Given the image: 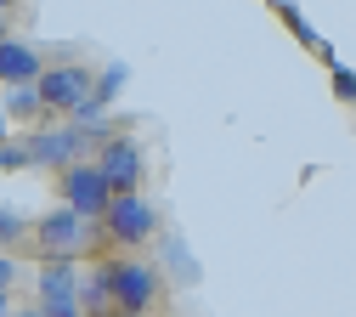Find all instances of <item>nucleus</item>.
<instances>
[{"instance_id":"obj_1","label":"nucleus","mask_w":356,"mask_h":317,"mask_svg":"<svg viewBox=\"0 0 356 317\" xmlns=\"http://www.w3.org/2000/svg\"><path fill=\"white\" fill-rule=\"evenodd\" d=\"M97 226H102V238L113 244V255H142V249H147V244L164 233L159 204H153L147 193H119Z\"/></svg>"},{"instance_id":"obj_2","label":"nucleus","mask_w":356,"mask_h":317,"mask_svg":"<svg viewBox=\"0 0 356 317\" xmlns=\"http://www.w3.org/2000/svg\"><path fill=\"white\" fill-rule=\"evenodd\" d=\"M108 284H113V311L153 317L164 306V272L147 255H108Z\"/></svg>"},{"instance_id":"obj_3","label":"nucleus","mask_w":356,"mask_h":317,"mask_svg":"<svg viewBox=\"0 0 356 317\" xmlns=\"http://www.w3.org/2000/svg\"><path fill=\"white\" fill-rule=\"evenodd\" d=\"M23 148H29V164L34 170H68L79 159H91V142H85V130L79 125H51V119H40L34 130H23Z\"/></svg>"},{"instance_id":"obj_4","label":"nucleus","mask_w":356,"mask_h":317,"mask_svg":"<svg viewBox=\"0 0 356 317\" xmlns=\"http://www.w3.org/2000/svg\"><path fill=\"white\" fill-rule=\"evenodd\" d=\"M91 164L102 170V181L113 187V199H119V193H142V181H147V148H142L130 130H113L108 142L91 153Z\"/></svg>"},{"instance_id":"obj_5","label":"nucleus","mask_w":356,"mask_h":317,"mask_svg":"<svg viewBox=\"0 0 356 317\" xmlns=\"http://www.w3.org/2000/svg\"><path fill=\"white\" fill-rule=\"evenodd\" d=\"M91 63H46V74L34 79L40 91V108H46V119H68L85 97H91Z\"/></svg>"},{"instance_id":"obj_6","label":"nucleus","mask_w":356,"mask_h":317,"mask_svg":"<svg viewBox=\"0 0 356 317\" xmlns=\"http://www.w3.org/2000/svg\"><path fill=\"white\" fill-rule=\"evenodd\" d=\"M29 238L46 249V255H85L91 238H97V226L85 221V215H74L68 204H57V210H46V215L29 221Z\"/></svg>"},{"instance_id":"obj_7","label":"nucleus","mask_w":356,"mask_h":317,"mask_svg":"<svg viewBox=\"0 0 356 317\" xmlns=\"http://www.w3.org/2000/svg\"><path fill=\"white\" fill-rule=\"evenodd\" d=\"M57 193H63V204L74 210V215H85V221H102L108 215V204H113V187L102 181V170L91 164V159H79V164H68L63 176H57Z\"/></svg>"},{"instance_id":"obj_8","label":"nucleus","mask_w":356,"mask_h":317,"mask_svg":"<svg viewBox=\"0 0 356 317\" xmlns=\"http://www.w3.org/2000/svg\"><path fill=\"white\" fill-rule=\"evenodd\" d=\"M79 255H40L34 266V306H57V300H79Z\"/></svg>"},{"instance_id":"obj_9","label":"nucleus","mask_w":356,"mask_h":317,"mask_svg":"<svg viewBox=\"0 0 356 317\" xmlns=\"http://www.w3.org/2000/svg\"><path fill=\"white\" fill-rule=\"evenodd\" d=\"M40 74H46V52H40L34 40H0V91L6 85H34Z\"/></svg>"},{"instance_id":"obj_10","label":"nucleus","mask_w":356,"mask_h":317,"mask_svg":"<svg viewBox=\"0 0 356 317\" xmlns=\"http://www.w3.org/2000/svg\"><path fill=\"white\" fill-rule=\"evenodd\" d=\"M159 255L164 261H153L159 272H164V278H175V284H198V261H193V244L181 238V233H159Z\"/></svg>"},{"instance_id":"obj_11","label":"nucleus","mask_w":356,"mask_h":317,"mask_svg":"<svg viewBox=\"0 0 356 317\" xmlns=\"http://www.w3.org/2000/svg\"><path fill=\"white\" fill-rule=\"evenodd\" d=\"M79 306H85V317H108L113 311V284H108V255L102 261H91L79 272Z\"/></svg>"},{"instance_id":"obj_12","label":"nucleus","mask_w":356,"mask_h":317,"mask_svg":"<svg viewBox=\"0 0 356 317\" xmlns=\"http://www.w3.org/2000/svg\"><path fill=\"white\" fill-rule=\"evenodd\" d=\"M0 114H6L12 119V130L17 125H40V119H46V108H40V91L34 85H6V91H0Z\"/></svg>"},{"instance_id":"obj_13","label":"nucleus","mask_w":356,"mask_h":317,"mask_svg":"<svg viewBox=\"0 0 356 317\" xmlns=\"http://www.w3.org/2000/svg\"><path fill=\"white\" fill-rule=\"evenodd\" d=\"M272 6H277V17H283V23H289V34H294V40H300V45H305V52H317V57H323V52H328V40H323V34H317V29H311V17H305V12H300V6H294V0H272Z\"/></svg>"},{"instance_id":"obj_14","label":"nucleus","mask_w":356,"mask_h":317,"mask_svg":"<svg viewBox=\"0 0 356 317\" xmlns=\"http://www.w3.org/2000/svg\"><path fill=\"white\" fill-rule=\"evenodd\" d=\"M23 238H29V215L12 210V204H0V249H12V255H17Z\"/></svg>"},{"instance_id":"obj_15","label":"nucleus","mask_w":356,"mask_h":317,"mask_svg":"<svg viewBox=\"0 0 356 317\" xmlns=\"http://www.w3.org/2000/svg\"><path fill=\"white\" fill-rule=\"evenodd\" d=\"M17 170H34V164H29L23 136H6V142H0V176H17Z\"/></svg>"},{"instance_id":"obj_16","label":"nucleus","mask_w":356,"mask_h":317,"mask_svg":"<svg viewBox=\"0 0 356 317\" xmlns=\"http://www.w3.org/2000/svg\"><path fill=\"white\" fill-rule=\"evenodd\" d=\"M328 68H334V97L345 108H356V68H345V63H328Z\"/></svg>"},{"instance_id":"obj_17","label":"nucleus","mask_w":356,"mask_h":317,"mask_svg":"<svg viewBox=\"0 0 356 317\" xmlns=\"http://www.w3.org/2000/svg\"><path fill=\"white\" fill-rule=\"evenodd\" d=\"M17 272H23L17 255H12V249H0V289H12V284H17Z\"/></svg>"},{"instance_id":"obj_18","label":"nucleus","mask_w":356,"mask_h":317,"mask_svg":"<svg viewBox=\"0 0 356 317\" xmlns=\"http://www.w3.org/2000/svg\"><path fill=\"white\" fill-rule=\"evenodd\" d=\"M12 306H17V300H12V289H0V317H12Z\"/></svg>"},{"instance_id":"obj_19","label":"nucleus","mask_w":356,"mask_h":317,"mask_svg":"<svg viewBox=\"0 0 356 317\" xmlns=\"http://www.w3.org/2000/svg\"><path fill=\"white\" fill-rule=\"evenodd\" d=\"M12 317H40V306H12Z\"/></svg>"},{"instance_id":"obj_20","label":"nucleus","mask_w":356,"mask_h":317,"mask_svg":"<svg viewBox=\"0 0 356 317\" xmlns=\"http://www.w3.org/2000/svg\"><path fill=\"white\" fill-rule=\"evenodd\" d=\"M6 136H12V119H6V114H0V142H6Z\"/></svg>"},{"instance_id":"obj_21","label":"nucleus","mask_w":356,"mask_h":317,"mask_svg":"<svg viewBox=\"0 0 356 317\" xmlns=\"http://www.w3.org/2000/svg\"><path fill=\"white\" fill-rule=\"evenodd\" d=\"M0 40H12V23H6V12H0Z\"/></svg>"},{"instance_id":"obj_22","label":"nucleus","mask_w":356,"mask_h":317,"mask_svg":"<svg viewBox=\"0 0 356 317\" xmlns=\"http://www.w3.org/2000/svg\"><path fill=\"white\" fill-rule=\"evenodd\" d=\"M108 317H130V311H108Z\"/></svg>"},{"instance_id":"obj_23","label":"nucleus","mask_w":356,"mask_h":317,"mask_svg":"<svg viewBox=\"0 0 356 317\" xmlns=\"http://www.w3.org/2000/svg\"><path fill=\"white\" fill-rule=\"evenodd\" d=\"M6 6H12V0H0V12H6Z\"/></svg>"}]
</instances>
